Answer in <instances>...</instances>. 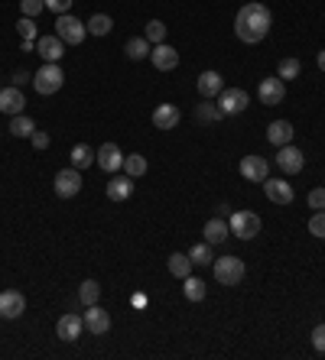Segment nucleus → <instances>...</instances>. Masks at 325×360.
<instances>
[{
  "label": "nucleus",
  "instance_id": "obj_15",
  "mask_svg": "<svg viewBox=\"0 0 325 360\" xmlns=\"http://www.w3.org/2000/svg\"><path fill=\"white\" fill-rule=\"evenodd\" d=\"M23 108H26V94L20 91L17 84L0 91V114H7V117H17V114H23Z\"/></svg>",
  "mask_w": 325,
  "mask_h": 360
},
{
  "label": "nucleus",
  "instance_id": "obj_25",
  "mask_svg": "<svg viewBox=\"0 0 325 360\" xmlns=\"http://www.w3.org/2000/svg\"><path fill=\"white\" fill-rule=\"evenodd\" d=\"M124 56H127L130 62L150 59V39H146V36H134V39H127V46H124Z\"/></svg>",
  "mask_w": 325,
  "mask_h": 360
},
{
  "label": "nucleus",
  "instance_id": "obj_5",
  "mask_svg": "<svg viewBox=\"0 0 325 360\" xmlns=\"http://www.w3.org/2000/svg\"><path fill=\"white\" fill-rule=\"evenodd\" d=\"M88 26L82 23V20H75L72 13H62V17H56V36H59L65 46H78V42L85 39Z\"/></svg>",
  "mask_w": 325,
  "mask_h": 360
},
{
  "label": "nucleus",
  "instance_id": "obj_13",
  "mask_svg": "<svg viewBox=\"0 0 325 360\" xmlns=\"http://www.w3.org/2000/svg\"><path fill=\"white\" fill-rule=\"evenodd\" d=\"M85 331H91V335H108L111 331V315L101 309V305H85Z\"/></svg>",
  "mask_w": 325,
  "mask_h": 360
},
{
  "label": "nucleus",
  "instance_id": "obj_31",
  "mask_svg": "<svg viewBox=\"0 0 325 360\" xmlns=\"http://www.w3.org/2000/svg\"><path fill=\"white\" fill-rule=\"evenodd\" d=\"M114 30V20L108 17V13H94L91 20H88V33L91 36H108Z\"/></svg>",
  "mask_w": 325,
  "mask_h": 360
},
{
  "label": "nucleus",
  "instance_id": "obj_8",
  "mask_svg": "<svg viewBox=\"0 0 325 360\" xmlns=\"http://www.w3.org/2000/svg\"><path fill=\"white\" fill-rule=\"evenodd\" d=\"M82 331H85V319L82 315H75V311H69V315H62L59 321H56V338L65 344L78 341L82 338Z\"/></svg>",
  "mask_w": 325,
  "mask_h": 360
},
{
  "label": "nucleus",
  "instance_id": "obj_18",
  "mask_svg": "<svg viewBox=\"0 0 325 360\" xmlns=\"http://www.w3.org/2000/svg\"><path fill=\"white\" fill-rule=\"evenodd\" d=\"M241 176L248 179V182H264L270 176V166H267L264 156H244L241 160Z\"/></svg>",
  "mask_w": 325,
  "mask_h": 360
},
{
  "label": "nucleus",
  "instance_id": "obj_38",
  "mask_svg": "<svg viewBox=\"0 0 325 360\" xmlns=\"http://www.w3.org/2000/svg\"><path fill=\"white\" fill-rule=\"evenodd\" d=\"M20 10H23V17H33L36 20L46 10V4H43V0H20Z\"/></svg>",
  "mask_w": 325,
  "mask_h": 360
},
{
  "label": "nucleus",
  "instance_id": "obj_3",
  "mask_svg": "<svg viewBox=\"0 0 325 360\" xmlns=\"http://www.w3.org/2000/svg\"><path fill=\"white\" fill-rule=\"evenodd\" d=\"M212 269H215V279L222 285H241V279L248 273L244 260H238V257H218V260L212 263Z\"/></svg>",
  "mask_w": 325,
  "mask_h": 360
},
{
  "label": "nucleus",
  "instance_id": "obj_24",
  "mask_svg": "<svg viewBox=\"0 0 325 360\" xmlns=\"http://www.w3.org/2000/svg\"><path fill=\"white\" fill-rule=\"evenodd\" d=\"M202 234H205V240H208V243H224L228 237H231V227H228V221L212 218L205 227H202Z\"/></svg>",
  "mask_w": 325,
  "mask_h": 360
},
{
  "label": "nucleus",
  "instance_id": "obj_7",
  "mask_svg": "<svg viewBox=\"0 0 325 360\" xmlns=\"http://www.w3.org/2000/svg\"><path fill=\"white\" fill-rule=\"evenodd\" d=\"M257 98L264 101L267 108H276L283 98H286V82H283L280 75H274V78H264V82L257 84Z\"/></svg>",
  "mask_w": 325,
  "mask_h": 360
},
{
  "label": "nucleus",
  "instance_id": "obj_10",
  "mask_svg": "<svg viewBox=\"0 0 325 360\" xmlns=\"http://www.w3.org/2000/svg\"><path fill=\"white\" fill-rule=\"evenodd\" d=\"M276 166H280L286 176H296V172H302V166H306V156H302V150H296L293 143H286V146H280V153H276Z\"/></svg>",
  "mask_w": 325,
  "mask_h": 360
},
{
  "label": "nucleus",
  "instance_id": "obj_26",
  "mask_svg": "<svg viewBox=\"0 0 325 360\" xmlns=\"http://www.w3.org/2000/svg\"><path fill=\"white\" fill-rule=\"evenodd\" d=\"M69 160H72V166L82 172V169H88L94 162V150H91V146H85V143H78V146H72Z\"/></svg>",
  "mask_w": 325,
  "mask_h": 360
},
{
  "label": "nucleus",
  "instance_id": "obj_22",
  "mask_svg": "<svg viewBox=\"0 0 325 360\" xmlns=\"http://www.w3.org/2000/svg\"><path fill=\"white\" fill-rule=\"evenodd\" d=\"M293 134H296V130H293L290 120H274V124L267 127V143H274L276 150H280V146L293 143Z\"/></svg>",
  "mask_w": 325,
  "mask_h": 360
},
{
  "label": "nucleus",
  "instance_id": "obj_37",
  "mask_svg": "<svg viewBox=\"0 0 325 360\" xmlns=\"http://www.w3.org/2000/svg\"><path fill=\"white\" fill-rule=\"evenodd\" d=\"M309 234L319 237V240H325V211H316V214L309 218Z\"/></svg>",
  "mask_w": 325,
  "mask_h": 360
},
{
  "label": "nucleus",
  "instance_id": "obj_35",
  "mask_svg": "<svg viewBox=\"0 0 325 360\" xmlns=\"http://www.w3.org/2000/svg\"><path fill=\"white\" fill-rule=\"evenodd\" d=\"M146 39L153 42V46H160V42H166V23H162V20H150V23H146Z\"/></svg>",
  "mask_w": 325,
  "mask_h": 360
},
{
  "label": "nucleus",
  "instance_id": "obj_45",
  "mask_svg": "<svg viewBox=\"0 0 325 360\" xmlns=\"http://www.w3.org/2000/svg\"><path fill=\"white\" fill-rule=\"evenodd\" d=\"M316 62H319V68H322V72H325V49L319 52V59H316Z\"/></svg>",
  "mask_w": 325,
  "mask_h": 360
},
{
  "label": "nucleus",
  "instance_id": "obj_40",
  "mask_svg": "<svg viewBox=\"0 0 325 360\" xmlns=\"http://www.w3.org/2000/svg\"><path fill=\"white\" fill-rule=\"evenodd\" d=\"M312 347H316L319 354H325V321L312 328Z\"/></svg>",
  "mask_w": 325,
  "mask_h": 360
},
{
  "label": "nucleus",
  "instance_id": "obj_23",
  "mask_svg": "<svg viewBox=\"0 0 325 360\" xmlns=\"http://www.w3.org/2000/svg\"><path fill=\"white\" fill-rule=\"evenodd\" d=\"M182 295H186L189 302H205V295H208L205 279H198V276H192V273H189V276L182 279Z\"/></svg>",
  "mask_w": 325,
  "mask_h": 360
},
{
  "label": "nucleus",
  "instance_id": "obj_42",
  "mask_svg": "<svg viewBox=\"0 0 325 360\" xmlns=\"http://www.w3.org/2000/svg\"><path fill=\"white\" fill-rule=\"evenodd\" d=\"M30 140H33L36 150H46V146H49V134H43V130H33V136H30Z\"/></svg>",
  "mask_w": 325,
  "mask_h": 360
},
{
  "label": "nucleus",
  "instance_id": "obj_19",
  "mask_svg": "<svg viewBox=\"0 0 325 360\" xmlns=\"http://www.w3.org/2000/svg\"><path fill=\"white\" fill-rule=\"evenodd\" d=\"M179 120H182V110L176 104H156V110H153L156 130H172V127H179Z\"/></svg>",
  "mask_w": 325,
  "mask_h": 360
},
{
  "label": "nucleus",
  "instance_id": "obj_44",
  "mask_svg": "<svg viewBox=\"0 0 325 360\" xmlns=\"http://www.w3.org/2000/svg\"><path fill=\"white\" fill-rule=\"evenodd\" d=\"M23 82H33V75H26V72H17V75H13V84H17V88H20V84H23Z\"/></svg>",
  "mask_w": 325,
  "mask_h": 360
},
{
  "label": "nucleus",
  "instance_id": "obj_6",
  "mask_svg": "<svg viewBox=\"0 0 325 360\" xmlns=\"http://www.w3.org/2000/svg\"><path fill=\"white\" fill-rule=\"evenodd\" d=\"M82 185H85V179H82V172H78L75 166L56 172V195H59V198H75V195L82 192Z\"/></svg>",
  "mask_w": 325,
  "mask_h": 360
},
{
  "label": "nucleus",
  "instance_id": "obj_14",
  "mask_svg": "<svg viewBox=\"0 0 325 360\" xmlns=\"http://www.w3.org/2000/svg\"><path fill=\"white\" fill-rule=\"evenodd\" d=\"M150 62H153V68H160V72H172V68L179 65V52L172 49L170 42H160V46L150 49Z\"/></svg>",
  "mask_w": 325,
  "mask_h": 360
},
{
  "label": "nucleus",
  "instance_id": "obj_21",
  "mask_svg": "<svg viewBox=\"0 0 325 360\" xmlns=\"http://www.w3.org/2000/svg\"><path fill=\"white\" fill-rule=\"evenodd\" d=\"M196 84H198V94H202V98H205V101L218 98V94L224 91V82H222V75H218V72H212V68H208V72H202Z\"/></svg>",
  "mask_w": 325,
  "mask_h": 360
},
{
  "label": "nucleus",
  "instance_id": "obj_9",
  "mask_svg": "<svg viewBox=\"0 0 325 360\" xmlns=\"http://www.w3.org/2000/svg\"><path fill=\"white\" fill-rule=\"evenodd\" d=\"M23 311H26V295H23V292H17V289H7V292H0V319L17 321Z\"/></svg>",
  "mask_w": 325,
  "mask_h": 360
},
{
  "label": "nucleus",
  "instance_id": "obj_41",
  "mask_svg": "<svg viewBox=\"0 0 325 360\" xmlns=\"http://www.w3.org/2000/svg\"><path fill=\"white\" fill-rule=\"evenodd\" d=\"M309 208L325 211V188H312V192H309Z\"/></svg>",
  "mask_w": 325,
  "mask_h": 360
},
{
  "label": "nucleus",
  "instance_id": "obj_16",
  "mask_svg": "<svg viewBox=\"0 0 325 360\" xmlns=\"http://www.w3.org/2000/svg\"><path fill=\"white\" fill-rule=\"evenodd\" d=\"M260 185H264L267 198L274 201V205H293V185H290V182H283V179H270V176H267Z\"/></svg>",
  "mask_w": 325,
  "mask_h": 360
},
{
  "label": "nucleus",
  "instance_id": "obj_29",
  "mask_svg": "<svg viewBox=\"0 0 325 360\" xmlns=\"http://www.w3.org/2000/svg\"><path fill=\"white\" fill-rule=\"evenodd\" d=\"M192 266H196V263L189 260V253H172L170 257V273L176 279H186L189 273H192Z\"/></svg>",
  "mask_w": 325,
  "mask_h": 360
},
{
  "label": "nucleus",
  "instance_id": "obj_20",
  "mask_svg": "<svg viewBox=\"0 0 325 360\" xmlns=\"http://www.w3.org/2000/svg\"><path fill=\"white\" fill-rule=\"evenodd\" d=\"M134 182H137V179H130L127 172H124V176H111V182H108V198L111 201H130V195H134Z\"/></svg>",
  "mask_w": 325,
  "mask_h": 360
},
{
  "label": "nucleus",
  "instance_id": "obj_12",
  "mask_svg": "<svg viewBox=\"0 0 325 360\" xmlns=\"http://www.w3.org/2000/svg\"><path fill=\"white\" fill-rule=\"evenodd\" d=\"M94 162L111 176V172H117V169H124V153H120V146L117 143H104L101 150L94 153Z\"/></svg>",
  "mask_w": 325,
  "mask_h": 360
},
{
  "label": "nucleus",
  "instance_id": "obj_2",
  "mask_svg": "<svg viewBox=\"0 0 325 360\" xmlns=\"http://www.w3.org/2000/svg\"><path fill=\"white\" fill-rule=\"evenodd\" d=\"M62 84H65V75H62L59 62H46V65H39L33 72V88H36V94H43V98L56 94Z\"/></svg>",
  "mask_w": 325,
  "mask_h": 360
},
{
  "label": "nucleus",
  "instance_id": "obj_28",
  "mask_svg": "<svg viewBox=\"0 0 325 360\" xmlns=\"http://www.w3.org/2000/svg\"><path fill=\"white\" fill-rule=\"evenodd\" d=\"M189 260L196 263V266H212L215 263V253H212V243L208 240H202V243H196L192 250H189Z\"/></svg>",
  "mask_w": 325,
  "mask_h": 360
},
{
  "label": "nucleus",
  "instance_id": "obj_32",
  "mask_svg": "<svg viewBox=\"0 0 325 360\" xmlns=\"http://www.w3.org/2000/svg\"><path fill=\"white\" fill-rule=\"evenodd\" d=\"M300 72H302V62L300 59H280V65H276V75L283 78V82H293V78H300Z\"/></svg>",
  "mask_w": 325,
  "mask_h": 360
},
{
  "label": "nucleus",
  "instance_id": "obj_34",
  "mask_svg": "<svg viewBox=\"0 0 325 360\" xmlns=\"http://www.w3.org/2000/svg\"><path fill=\"white\" fill-rule=\"evenodd\" d=\"M78 299L85 302V305H98V299H101V285L94 283V279H85L82 289H78Z\"/></svg>",
  "mask_w": 325,
  "mask_h": 360
},
{
  "label": "nucleus",
  "instance_id": "obj_27",
  "mask_svg": "<svg viewBox=\"0 0 325 360\" xmlns=\"http://www.w3.org/2000/svg\"><path fill=\"white\" fill-rule=\"evenodd\" d=\"M13 136H20V140H26V136H33L36 124L33 117H26V114H17V117H10V127H7Z\"/></svg>",
  "mask_w": 325,
  "mask_h": 360
},
{
  "label": "nucleus",
  "instance_id": "obj_39",
  "mask_svg": "<svg viewBox=\"0 0 325 360\" xmlns=\"http://www.w3.org/2000/svg\"><path fill=\"white\" fill-rule=\"evenodd\" d=\"M46 4V10H52V13H56V17H62V13H69L72 10V4H75V0H43Z\"/></svg>",
  "mask_w": 325,
  "mask_h": 360
},
{
  "label": "nucleus",
  "instance_id": "obj_43",
  "mask_svg": "<svg viewBox=\"0 0 325 360\" xmlns=\"http://www.w3.org/2000/svg\"><path fill=\"white\" fill-rule=\"evenodd\" d=\"M130 302H134V309H146V295H144V292H137Z\"/></svg>",
  "mask_w": 325,
  "mask_h": 360
},
{
  "label": "nucleus",
  "instance_id": "obj_36",
  "mask_svg": "<svg viewBox=\"0 0 325 360\" xmlns=\"http://www.w3.org/2000/svg\"><path fill=\"white\" fill-rule=\"evenodd\" d=\"M17 33H20V39H30V42H36L39 39V33H36V20L33 17H23L17 23Z\"/></svg>",
  "mask_w": 325,
  "mask_h": 360
},
{
  "label": "nucleus",
  "instance_id": "obj_33",
  "mask_svg": "<svg viewBox=\"0 0 325 360\" xmlns=\"http://www.w3.org/2000/svg\"><path fill=\"white\" fill-rule=\"evenodd\" d=\"M224 114H222V108L218 104H198L196 108V120L198 124H215V120H222Z\"/></svg>",
  "mask_w": 325,
  "mask_h": 360
},
{
  "label": "nucleus",
  "instance_id": "obj_11",
  "mask_svg": "<svg viewBox=\"0 0 325 360\" xmlns=\"http://www.w3.org/2000/svg\"><path fill=\"white\" fill-rule=\"evenodd\" d=\"M218 108H222L224 117H234V114H241V110L248 108V91H241V88H224V91L218 94Z\"/></svg>",
  "mask_w": 325,
  "mask_h": 360
},
{
  "label": "nucleus",
  "instance_id": "obj_1",
  "mask_svg": "<svg viewBox=\"0 0 325 360\" xmlns=\"http://www.w3.org/2000/svg\"><path fill=\"white\" fill-rule=\"evenodd\" d=\"M270 26H274V13L264 7V4H244L238 10V17H234V36L241 42H248V46H257V42H264L267 33H270Z\"/></svg>",
  "mask_w": 325,
  "mask_h": 360
},
{
  "label": "nucleus",
  "instance_id": "obj_4",
  "mask_svg": "<svg viewBox=\"0 0 325 360\" xmlns=\"http://www.w3.org/2000/svg\"><path fill=\"white\" fill-rule=\"evenodd\" d=\"M228 227H231V234L241 237V240H254L260 234V214H254V211H234L231 218H228Z\"/></svg>",
  "mask_w": 325,
  "mask_h": 360
},
{
  "label": "nucleus",
  "instance_id": "obj_30",
  "mask_svg": "<svg viewBox=\"0 0 325 360\" xmlns=\"http://www.w3.org/2000/svg\"><path fill=\"white\" fill-rule=\"evenodd\" d=\"M146 156H140V153H134V156H124V172H127L130 179H140L146 176Z\"/></svg>",
  "mask_w": 325,
  "mask_h": 360
},
{
  "label": "nucleus",
  "instance_id": "obj_17",
  "mask_svg": "<svg viewBox=\"0 0 325 360\" xmlns=\"http://www.w3.org/2000/svg\"><path fill=\"white\" fill-rule=\"evenodd\" d=\"M36 52H39L46 62H62V56H65V42H62L56 33L39 36V39H36Z\"/></svg>",
  "mask_w": 325,
  "mask_h": 360
}]
</instances>
